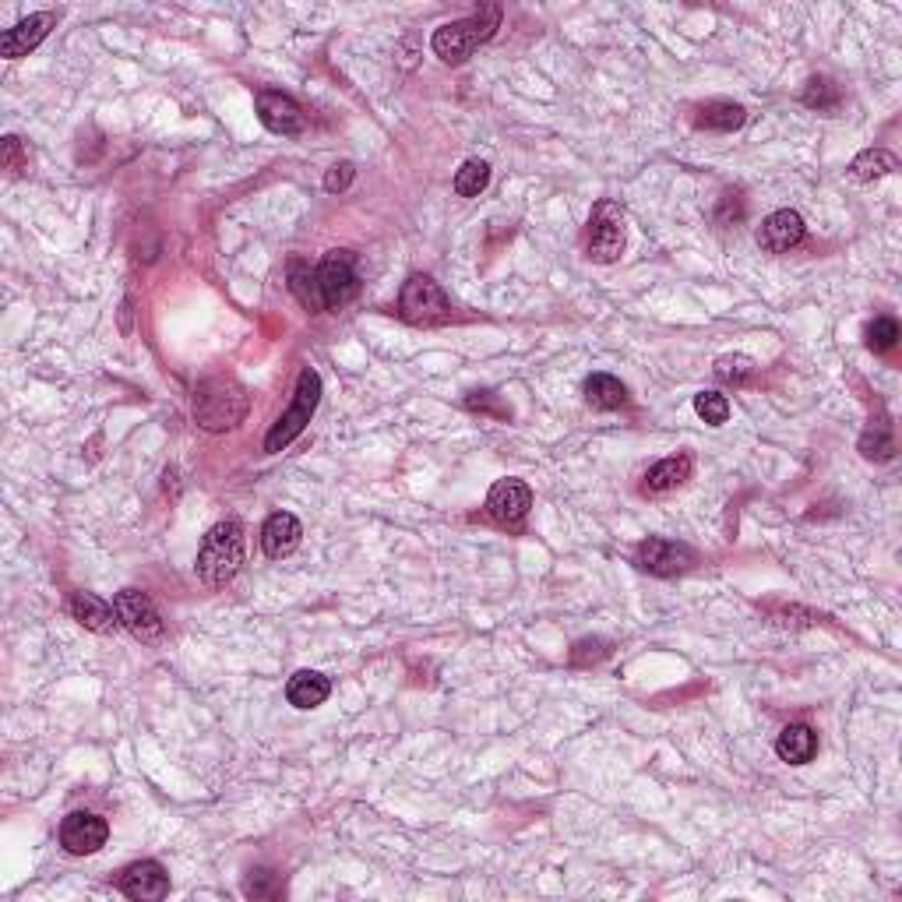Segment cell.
Masks as SVG:
<instances>
[{
    "instance_id": "obj_1",
    "label": "cell",
    "mask_w": 902,
    "mask_h": 902,
    "mask_svg": "<svg viewBox=\"0 0 902 902\" xmlns=\"http://www.w3.org/2000/svg\"><path fill=\"white\" fill-rule=\"evenodd\" d=\"M248 392L233 377H208L194 388V420L205 431H233L248 417Z\"/></svg>"
},
{
    "instance_id": "obj_2",
    "label": "cell",
    "mask_w": 902,
    "mask_h": 902,
    "mask_svg": "<svg viewBox=\"0 0 902 902\" xmlns=\"http://www.w3.org/2000/svg\"><path fill=\"white\" fill-rule=\"evenodd\" d=\"M497 25H501V8L486 4V8H480L477 14H472V19L441 25L434 33V39H431V46H434V53L445 60V64H462V60H469L472 53H477L480 43L494 39Z\"/></svg>"
},
{
    "instance_id": "obj_3",
    "label": "cell",
    "mask_w": 902,
    "mask_h": 902,
    "mask_svg": "<svg viewBox=\"0 0 902 902\" xmlns=\"http://www.w3.org/2000/svg\"><path fill=\"white\" fill-rule=\"evenodd\" d=\"M243 564V529L240 522H219L205 532L197 550V578L205 586H226Z\"/></svg>"
},
{
    "instance_id": "obj_4",
    "label": "cell",
    "mask_w": 902,
    "mask_h": 902,
    "mask_svg": "<svg viewBox=\"0 0 902 902\" xmlns=\"http://www.w3.org/2000/svg\"><path fill=\"white\" fill-rule=\"evenodd\" d=\"M317 402H321V377H317L314 366H303L300 381H297V392H293V406H289L282 417L275 420V426L265 437V452L275 455V452H282L289 441H297L303 434V426L311 423Z\"/></svg>"
},
{
    "instance_id": "obj_5",
    "label": "cell",
    "mask_w": 902,
    "mask_h": 902,
    "mask_svg": "<svg viewBox=\"0 0 902 902\" xmlns=\"http://www.w3.org/2000/svg\"><path fill=\"white\" fill-rule=\"evenodd\" d=\"M317 286L325 297V311H339L360 293V275H357V254L353 251H328L325 262L317 268Z\"/></svg>"
},
{
    "instance_id": "obj_6",
    "label": "cell",
    "mask_w": 902,
    "mask_h": 902,
    "mask_svg": "<svg viewBox=\"0 0 902 902\" xmlns=\"http://www.w3.org/2000/svg\"><path fill=\"white\" fill-rule=\"evenodd\" d=\"M399 311L412 325H437L452 314V303L431 275H409L399 297Z\"/></svg>"
},
{
    "instance_id": "obj_7",
    "label": "cell",
    "mask_w": 902,
    "mask_h": 902,
    "mask_svg": "<svg viewBox=\"0 0 902 902\" xmlns=\"http://www.w3.org/2000/svg\"><path fill=\"white\" fill-rule=\"evenodd\" d=\"M586 251L600 265L617 262L624 254V208L617 202H600L592 208Z\"/></svg>"
},
{
    "instance_id": "obj_8",
    "label": "cell",
    "mask_w": 902,
    "mask_h": 902,
    "mask_svg": "<svg viewBox=\"0 0 902 902\" xmlns=\"http://www.w3.org/2000/svg\"><path fill=\"white\" fill-rule=\"evenodd\" d=\"M635 561H638V568H646L649 575L670 578V575H681V572L691 568V564H695V550L687 546V543H677V540L649 537L646 543H638Z\"/></svg>"
},
{
    "instance_id": "obj_9",
    "label": "cell",
    "mask_w": 902,
    "mask_h": 902,
    "mask_svg": "<svg viewBox=\"0 0 902 902\" xmlns=\"http://www.w3.org/2000/svg\"><path fill=\"white\" fill-rule=\"evenodd\" d=\"M117 617L120 624L134 635V638H142V641H159L163 632H166V624L159 617V610L156 603L148 600L145 592H137V589H124V592H117Z\"/></svg>"
},
{
    "instance_id": "obj_10",
    "label": "cell",
    "mask_w": 902,
    "mask_h": 902,
    "mask_svg": "<svg viewBox=\"0 0 902 902\" xmlns=\"http://www.w3.org/2000/svg\"><path fill=\"white\" fill-rule=\"evenodd\" d=\"M106 839H110V825L92 811H74L60 825V846L74 857H88V853L103 850Z\"/></svg>"
},
{
    "instance_id": "obj_11",
    "label": "cell",
    "mask_w": 902,
    "mask_h": 902,
    "mask_svg": "<svg viewBox=\"0 0 902 902\" xmlns=\"http://www.w3.org/2000/svg\"><path fill=\"white\" fill-rule=\"evenodd\" d=\"M532 508V491L522 480H497L486 494V512L497 518L501 526H518Z\"/></svg>"
},
{
    "instance_id": "obj_12",
    "label": "cell",
    "mask_w": 902,
    "mask_h": 902,
    "mask_svg": "<svg viewBox=\"0 0 902 902\" xmlns=\"http://www.w3.org/2000/svg\"><path fill=\"white\" fill-rule=\"evenodd\" d=\"M57 25V14L53 11H39V14H28L19 25H11L4 36H0V53L8 60H19V57H28L36 50V46L50 36V28Z\"/></svg>"
},
{
    "instance_id": "obj_13",
    "label": "cell",
    "mask_w": 902,
    "mask_h": 902,
    "mask_svg": "<svg viewBox=\"0 0 902 902\" xmlns=\"http://www.w3.org/2000/svg\"><path fill=\"white\" fill-rule=\"evenodd\" d=\"M120 892L134 902H159L170 895V875H166L163 864L156 861L131 864L124 875H120Z\"/></svg>"
},
{
    "instance_id": "obj_14",
    "label": "cell",
    "mask_w": 902,
    "mask_h": 902,
    "mask_svg": "<svg viewBox=\"0 0 902 902\" xmlns=\"http://www.w3.org/2000/svg\"><path fill=\"white\" fill-rule=\"evenodd\" d=\"M257 117H262V124L272 134H300L303 124H308L300 113V106L289 99L286 92H275V88L257 92Z\"/></svg>"
},
{
    "instance_id": "obj_15",
    "label": "cell",
    "mask_w": 902,
    "mask_h": 902,
    "mask_svg": "<svg viewBox=\"0 0 902 902\" xmlns=\"http://www.w3.org/2000/svg\"><path fill=\"white\" fill-rule=\"evenodd\" d=\"M804 240V219L801 212L793 208H779L772 216L758 226V248L769 254H786Z\"/></svg>"
},
{
    "instance_id": "obj_16",
    "label": "cell",
    "mask_w": 902,
    "mask_h": 902,
    "mask_svg": "<svg viewBox=\"0 0 902 902\" xmlns=\"http://www.w3.org/2000/svg\"><path fill=\"white\" fill-rule=\"evenodd\" d=\"M691 455H670L663 458V462H656L649 472H646V483H641V491H646L649 497H663L670 491H677V486H684L687 480H691Z\"/></svg>"
},
{
    "instance_id": "obj_17",
    "label": "cell",
    "mask_w": 902,
    "mask_h": 902,
    "mask_svg": "<svg viewBox=\"0 0 902 902\" xmlns=\"http://www.w3.org/2000/svg\"><path fill=\"white\" fill-rule=\"evenodd\" d=\"M68 610H71V617L85 624L88 632H99V635H110L117 632V606H110L106 600H99V596H92V592H74L71 600H68Z\"/></svg>"
},
{
    "instance_id": "obj_18",
    "label": "cell",
    "mask_w": 902,
    "mask_h": 902,
    "mask_svg": "<svg viewBox=\"0 0 902 902\" xmlns=\"http://www.w3.org/2000/svg\"><path fill=\"white\" fill-rule=\"evenodd\" d=\"M300 537H303V529L297 522V515H289V512H275L268 522L262 526V550L268 557H289L293 550L300 546Z\"/></svg>"
},
{
    "instance_id": "obj_19",
    "label": "cell",
    "mask_w": 902,
    "mask_h": 902,
    "mask_svg": "<svg viewBox=\"0 0 902 902\" xmlns=\"http://www.w3.org/2000/svg\"><path fill=\"white\" fill-rule=\"evenodd\" d=\"M328 695H332V684L325 674H317V670H297L286 684V698L293 709H317Z\"/></svg>"
},
{
    "instance_id": "obj_20",
    "label": "cell",
    "mask_w": 902,
    "mask_h": 902,
    "mask_svg": "<svg viewBox=\"0 0 902 902\" xmlns=\"http://www.w3.org/2000/svg\"><path fill=\"white\" fill-rule=\"evenodd\" d=\"M775 755L783 761H790V766H807V761L818 755V733L811 726H804V723L786 726L775 741Z\"/></svg>"
},
{
    "instance_id": "obj_21",
    "label": "cell",
    "mask_w": 902,
    "mask_h": 902,
    "mask_svg": "<svg viewBox=\"0 0 902 902\" xmlns=\"http://www.w3.org/2000/svg\"><path fill=\"white\" fill-rule=\"evenodd\" d=\"M744 120H747V110L741 103H726V99H715V103H706L698 110L695 117V124L698 128H706V131H737L744 128Z\"/></svg>"
},
{
    "instance_id": "obj_22",
    "label": "cell",
    "mask_w": 902,
    "mask_h": 902,
    "mask_svg": "<svg viewBox=\"0 0 902 902\" xmlns=\"http://www.w3.org/2000/svg\"><path fill=\"white\" fill-rule=\"evenodd\" d=\"M289 289H293V297H297L311 314H321V311H325V297H321L317 272H314L311 265L289 262Z\"/></svg>"
},
{
    "instance_id": "obj_23",
    "label": "cell",
    "mask_w": 902,
    "mask_h": 902,
    "mask_svg": "<svg viewBox=\"0 0 902 902\" xmlns=\"http://www.w3.org/2000/svg\"><path fill=\"white\" fill-rule=\"evenodd\" d=\"M586 402L592 409H621L628 402V388L614 374H592L586 381Z\"/></svg>"
},
{
    "instance_id": "obj_24",
    "label": "cell",
    "mask_w": 902,
    "mask_h": 902,
    "mask_svg": "<svg viewBox=\"0 0 902 902\" xmlns=\"http://www.w3.org/2000/svg\"><path fill=\"white\" fill-rule=\"evenodd\" d=\"M801 99H804V106H811V110H818V113H835L839 103H843V92H839V85L832 79L818 74V79H811L804 85Z\"/></svg>"
},
{
    "instance_id": "obj_25",
    "label": "cell",
    "mask_w": 902,
    "mask_h": 902,
    "mask_svg": "<svg viewBox=\"0 0 902 902\" xmlns=\"http://www.w3.org/2000/svg\"><path fill=\"white\" fill-rule=\"evenodd\" d=\"M895 156L892 152H885V148H867V152H861L857 159H853V166H850V173L857 177V180H881V177H889L892 170H895Z\"/></svg>"
},
{
    "instance_id": "obj_26",
    "label": "cell",
    "mask_w": 902,
    "mask_h": 902,
    "mask_svg": "<svg viewBox=\"0 0 902 902\" xmlns=\"http://www.w3.org/2000/svg\"><path fill=\"white\" fill-rule=\"evenodd\" d=\"M486 183H491V166L483 159H469L462 163V170L455 173V194L480 197V191H486Z\"/></svg>"
},
{
    "instance_id": "obj_27",
    "label": "cell",
    "mask_w": 902,
    "mask_h": 902,
    "mask_svg": "<svg viewBox=\"0 0 902 902\" xmlns=\"http://www.w3.org/2000/svg\"><path fill=\"white\" fill-rule=\"evenodd\" d=\"M695 412L709 426H723L730 420V399L720 392H701V395H695Z\"/></svg>"
},
{
    "instance_id": "obj_28",
    "label": "cell",
    "mask_w": 902,
    "mask_h": 902,
    "mask_svg": "<svg viewBox=\"0 0 902 902\" xmlns=\"http://www.w3.org/2000/svg\"><path fill=\"white\" fill-rule=\"evenodd\" d=\"M758 366L747 360V357H723V360H715V377L723 381V385H747V381L755 377Z\"/></svg>"
},
{
    "instance_id": "obj_29",
    "label": "cell",
    "mask_w": 902,
    "mask_h": 902,
    "mask_svg": "<svg viewBox=\"0 0 902 902\" xmlns=\"http://www.w3.org/2000/svg\"><path fill=\"white\" fill-rule=\"evenodd\" d=\"M243 892H248L251 899H275V895H282V878L275 875V870H268V867H257V870H251V875H248Z\"/></svg>"
},
{
    "instance_id": "obj_30",
    "label": "cell",
    "mask_w": 902,
    "mask_h": 902,
    "mask_svg": "<svg viewBox=\"0 0 902 902\" xmlns=\"http://www.w3.org/2000/svg\"><path fill=\"white\" fill-rule=\"evenodd\" d=\"M899 342V325L892 317H878L867 325V346L875 349V353H885V349H892Z\"/></svg>"
},
{
    "instance_id": "obj_31",
    "label": "cell",
    "mask_w": 902,
    "mask_h": 902,
    "mask_svg": "<svg viewBox=\"0 0 902 902\" xmlns=\"http://www.w3.org/2000/svg\"><path fill=\"white\" fill-rule=\"evenodd\" d=\"M606 652H610V646H606L603 638H586V641H578V646L572 649V663H575V666L600 663Z\"/></svg>"
},
{
    "instance_id": "obj_32",
    "label": "cell",
    "mask_w": 902,
    "mask_h": 902,
    "mask_svg": "<svg viewBox=\"0 0 902 902\" xmlns=\"http://www.w3.org/2000/svg\"><path fill=\"white\" fill-rule=\"evenodd\" d=\"M353 177H357L353 163H335L332 170L325 173V191L328 194H339V191L349 188V183H353Z\"/></svg>"
},
{
    "instance_id": "obj_33",
    "label": "cell",
    "mask_w": 902,
    "mask_h": 902,
    "mask_svg": "<svg viewBox=\"0 0 902 902\" xmlns=\"http://www.w3.org/2000/svg\"><path fill=\"white\" fill-rule=\"evenodd\" d=\"M730 219H733V223L744 219V202H741L737 191H726V194L720 197V212H715V223H720V226H730Z\"/></svg>"
},
{
    "instance_id": "obj_34",
    "label": "cell",
    "mask_w": 902,
    "mask_h": 902,
    "mask_svg": "<svg viewBox=\"0 0 902 902\" xmlns=\"http://www.w3.org/2000/svg\"><path fill=\"white\" fill-rule=\"evenodd\" d=\"M4 166H8L11 173H22L25 166H28V156L22 152V142H19V137H14V134H8V137H4Z\"/></svg>"
}]
</instances>
